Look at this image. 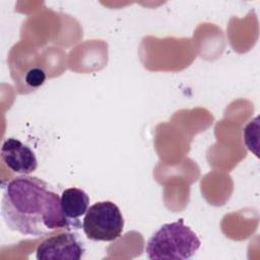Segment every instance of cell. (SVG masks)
<instances>
[{
    "label": "cell",
    "instance_id": "obj_1",
    "mask_svg": "<svg viewBox=\"0 0 260 260\" xmlns=\"http://www.w3.org/2000/svg\"><path fill=\"white\" fill-rule=\"evenodd\" d=\"M1 215L8 230L43 237L72 228L61 207V197L44 180L28 175L11 178L2 187Z\"/></svg>",
    "mask_w": 260,
    "mask_h": 260
},
{
    "label": "cell",
    "instance_id": "obj_2",
    "mask_svg": "<svg viewBox=\"0 0 260 260\" xmlns=\"http://www.w3.org/2000/svg\"><path fill=\"white\" fill-rule=\"evenodd\" d=\"M197 235L184 223V219L162 224L147 241L146 256L151 260H185L200 247Z\"/></svg>",
    "mask_w": 260,
    "mask_h": 260
},
{
    "label": "cell",
    "instance_id": "obj_3",
    "mask_svg": "<svg viewBox=\"0 0 260 260\" xmlns=\"http://www.w3.org/2000/svg\"><path fill=\"white\" fill-rule=\"evenodd\" d=\"M82 229L89 240L113 242L122 235L124 218L114 202L100 201L88 207Z\"/></svg>",
    "mask_w": 260,
    "mask_h": 260
},
{
    "label": "cell",
    "instance_id": "obj_4",
    "mask_svg": "<svg viewBox=\"0 0 260 260\" xmlns=\"http://www.w3.org/2000/svg\"><path fill=\"white\" fill-rule=\"evenodd\" d=\"M84 253L82 240L68 231L45 239L38 246L36 257L38 260H80Z\"/></svg>",
    "mask_w": 260,
    "mask_h": 260
},
{
    "label": "cell",
    "instance_id": "obj_5",
    "mask_svg": "<svg viewBox=\"0 0 260 260\" xmlns=\"http://www.w3.org/2000/svg\"><path fill=\"white\" fill-rule=\"evenodd\" d=\"M1 159L12 172L28 175L38 168V159L29 146L16 138H7L1 146Z\"/></svg>",
    "mask_w": 260,
    "mask_h": 260
},
{
    "label": "cell",
    "instance_id": "obj_6",
    "mask_svg": "<svg viewBox=\"0 0 260 260\" xmlns=\"http://www.w3.org/2000/svg\"><path fill=\"white\" fill-rule=\"evenodd\" d=\"M88 205V195L79 188H68L61 194L62 211L72 229H80L82 226L79 217L86 213Z\"/></svg>",
    "mask_w": 260,
    "mask_h": 260
},
{
    "label": "cell",
    "instance_id": "obj_7",
    "mask_svg": "<svg viewBox=\"0 0 260 260\" xmlns=\"http://www.w3.org/2000/svg\"><path fill=\"white\" fill-rule=\"evenodd\" d=\"M46 79V74L41 68L30 69L26 74V82L32 87H38L44 83Z\"/></svg>",
    "mask_w": 260,
    "mask_h": 260
}]
</instances>
